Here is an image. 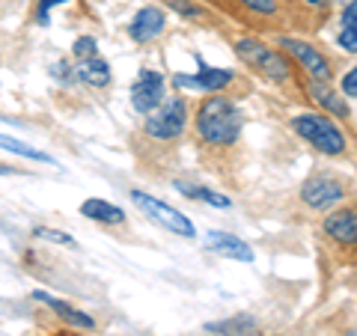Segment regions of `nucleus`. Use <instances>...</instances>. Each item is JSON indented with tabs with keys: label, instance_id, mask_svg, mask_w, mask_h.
I'll use <instances>...</instances> for the list:
<instances>
[{
	"label": "nucleus",
	"instance_id": "nucleus-1",
	"mask_svg": "<svg viewBox=\"0 0 357 336\" xmlns=\"http://www.w3.org/2000/svg\"><path fill=\"white\" fill-rule=\"evenodd\" d=\"M197 137L208 146H232L244 128V110L227 96H208L194 116Z\"/></svg>",
	"mask_w": 357,
	"mask_h": 336
},
{
	"label": "nucleus",
	"instance_id": "nucleus-2",
	"mask_svg": "<svg viewBox=\"0 0 357 336\" xmlns=\"http://www.w3.org/2000/svg\"><path fill=\"white\" fill-rule=\"evenodd\" d=\"M292 128L298 137L312 143L319 152H325V155L345 152V134L340 131L337 122L325 114H298V116H292Z\"/></svg>",
	"mask_w": 357,
	"mask_h": 336
},
{
	"label": "nucleus",
	"instance_id": "nucleus-3",
	"mask_svg": "<svg viewBox=\"0 0 357 336\" xmlns=\"http://www.w3.org/2000/svg\"><path fill=\"white\" fill-rule=\"evenodd\" d=\"M188 128V102L185 98H167V102L146 114L143 119V134H146L149 140H158V143H173L185 134Z\"/></svg>",
	"mask_w": 357,
	"mask_h": 336
},
{
	"label": "nucleus",
	"instance_id": "nucleus-4",
	"mask_svg": "<svg viewBox=\"0 0 357 336\" xmlns=\"http://www.w3.org/2000/svg\"><path fill=\"white\" fill-rule=\"evenodd\" d=\"M236 51H238V57L250 66V69L262 72L268 81L283 84V81L292 77V63L286 60V54L277 51V48H268V45H262L259 39H238Z\"/></svg>",
	"mask_w": 357,
	"mask_h": 336
},
{
	"label": "nucleus",
	"instance_id": "nucleus-5",
	"mask_svg": "<svg viewBox=\"0 0 357 336\" xmlns=\"http://www.w3.org/2000/svg\"><path fill=\"white\" fill-rule=\"evenodd\" d=\"M131 199H134V206H137L140 211H146V215L152 220H158L161 227H167L170 232L176 235H182V238H197V229H194V223L188 220L182 211L173 208V206H167L164 199L158 197H152V194H143V190H131Z\"/></svg>",
	"mask_w": 357,
	"mask_h": 336
},
{
	"label": "nucleus",
	"instance_id": "nucleus-6",
	"mask_svg": "<svg viewBox=\"0 0 357 336\" xmlns=\"http://www.w3.org/2000/svg\"><path fill=\"white\" fill-rule=\"evenodd\" d=\"M277 45H280L289 57H295L301 66H304V72L312 77V81H321V84L331 81V63L316 45H310L304 39H295V36H280Z\"/></svg>",
	"mask_w": 357,
	"mask_h": 336
},
{
	"label": "nucleus",
	"instance_id": "nucleus-7",
	"mask_svg": "<svg viewBox=\"0 0 357 336\" xmlns=\"http://www.w3.org/2000/svg\"><path fill=\"white\" fill-rule=\"evenodd\" d=\"M164 75L155 69H140L137 81L131 84V107L137 114H152L164 105Z\"/></svg>",
	"mask_w": 357,
	"mask_h": 336
},
{
	"label": "nucleus",
	"instance_id": "nucleus-8",
	"mask_svg": "<svg viewBox=\"0 0 357 336\" xmlns=\"http://www.w3.org/2000/svg\"><path fill=\"white\" fill-rule=\"evenodd\" d=\"M342 197H345V185L333 176H312L304 182V188H301V199L316 211H325L331 206H337Z\"/></svg>",
	"mask_w": 357,
	"mask_h": 336
},
{
	"label": "nucleus",
	"instance_id": "nucleus-9",
	"mask_svg": "<svg viewBox=\"0 0 357 336\" xmlns=\"http://www.w3.org/2000/svg\"><path fill=\"white\" fill-rule=\"evenodd\" d=\"M167 27V15H164V9L161 6H143L134 13L131 18V24H128V36L137 42V45H149L155 42L164 33Z\"/></svg>",
	"mask_w": 357,
	"mask_h": 336
},
{
	"label": "nucleus",
	"instance_id": "nucleus-10",
	"mask_svg": "<svg viewBox=\"0 0 357 336\" xmlns=\"http://www.w3.org/2000/svg\"><path fill=\"white\" fill-rule=\"evenodd\" d=\"M325 235L345 247H357V208H340L325 217Z\"/></svg>",
	"mask_w": 357,
	"mask_h": 336
},
{
	"label": "nucleus",
	"instance_id": "nucleus-11",
	"mask_svg": "<svg viewBox=\"0 0 357 336\" xmlns=\"http://www.w3.org/2000/svg\"><path fill=\"white\" fill-rule=\"evenodd\" d=\"M206 247L215 250L227 259H236V262H253V247L244 238L232 232H208L206 235Z\"/></svg>",
	"mask_w": 357,
	"mask_h": 336
},
{
	"label": "nucleus",
	"instance_id": "nucleus-12",
	"mask_svg": "<svg viewBox=\"0 0 357 336\" xmlns=\"http://www.w3.org/2000/svg\"><path fill=\"white\" fill-rule=\"evenodd\" d=\"M33 300H39V304H45V307H51L57 316L66 321V324H72V328H81V330H96V321L86 316L84 310H75L72 304H66V300H60V298H54V295H48V292H33Z\"/></svg>",
	"mask_w": 357,
	"mask_h": 336
},
{
	"label": "nucleus",
	"instance_id": "nucleus-13",
	"mask_svg": "<svg viewBox=\"0 0 357 336\" xmlns=\"http://www.w3.org/2000/svg\"><path fill=\"white\" fill-rule=\"evenodd\" d=\"M81 215L96 220V223H105V227H119V223H126V211H122L119 206L107 203V199H84L81 203Z\"/></svg>",
	"mask_w": 357,
	"mask_h": 336
},
{
	"label": "nucleus",
	"instance_id": "nucleus-14",
	"mask_svg": "<svg viewBox=\"0 0 357 336\" xmlns=\"http://www.w3.org/2000/svg\"><path fill=\"white\" fill-rule=\"evenodd\" d=\"M75 77L77 81H84L96 89H105L110 84V66L102 60V57H89V60H81L75 69Z\"/></svg>",
	"mask_w": 357,
	"mask_h": 336
},
{
	"label": "nucleus",
	"instance_id": "nucleus-15",
	"mask_svg": "<svg viewBox=\"0 0 357 336\" xmlns=\"http://www.w3.org/2000/svg\"><path fill=\"white\" fill-rule=\"evenodd\" d=\"M232 75L229 69H215V66H206L199 63V72L194 75V89H206V93H220L232 84Z\"/></svg>",
	"mask_w": 357,
	"mask_h": 336
},
{
	"label": "nucleus",
	"instance_id": "nucleus-16",
	"mask_svg": "<svg viewBox=\"0 0 357 336\" xmlns=\"http://www.w3.org/2000/svg\"><path fill=\"white\" fill-rule=\"evenodd\" d=\"M176 190H182L188 199H197V203H208V206H215V208H229V206H232V199H229V197H223V194H218V190H211V188H199V185L176 182Z\"/></svg>",
	"mask_w": 357,
	"mask_h": 336
},
{
	"label": "nucleus",
	"instance_id": "nucleus-17",
	"mask_svg": "<svg viewBox=\"0 0 357 336\" xmlns=\"http://www.w3.org/2000/svg\"><path fill=\"white\" fill-rule=\"evenodd\" d=\"M0 149L3 152H13L18 158H27V161H39V164H54V158L48 152H39L36 146H27L24 140L18 137H9V134H0Z\"/></svg>",
	"mask_w": 357,
	"mask_h": 336
},
{
	"label": "nucleus",
	"instance_id": "nucleus-18",
	"mask_svg": "<svg viewBox=\"0 0 357 336\" xmlns=\"http://www.w3.org/2000/svg\"><path fill=\"white\" fill-rule=\"evenodd\" d=\"M256 328V321L250 316H236V319H227V321H208L206 330L208 333H218V336H248Z\"/></svg>",
	"mask_w": 357,
	"mask_h": 336
},
{
	"label": "nucleus",
	"instance_id": "nucleus-19",
	"mask_svg": "<svg viewBox=\"0 0 357 336\" xmlns=\"http://www.w3.org/2000/svg\"><path fill=\"white\" fill-rule=\"evenodd\" d=\"M340 45L345 51L357 54V0H351L342 9V33H340Z\"/></svg>",
	"mask_w": 357,
	"mask_h": 336
},
{
	"label": "nucleus",
	"instance_id": "nucleus-20",
	"mask_svg": "<svg viewBox=\"0 0 357 336\" xmlns=\"http://www.w3.org/2000/svg\"><path fill=\"white\" fill-rule=\"evenodd\" d=\"M310 93H312V98H316V105H321L325 110H331V114H337V116H345V114H349L345 102H340V98L333 96L328 86H321V81H312V84H310Z\"/></svg>",
	"mask_w": 357,
	"mask_h": 336
},
{
	"label": "nucleus",
	"instance_id": "nucleus-21",
	"mask_svg": "<svg viewBox=\"0 0 357 336\" xmlns=\"http://www.w3.org/2000/svg\"><path fill=\"white\" fill-rule=\"evenodd\" d=\"M33 238H42V241L60 244V247H69V250H77V241L72 238V235H69V232H60V229H51V227H36V229H33Z\"/></svg>",
	"mask_w": 357,
	"mask_h": 336
},
{
	"label": "nucleus",
	"instance_id": "nucleus-22",
	"mask_svg": "<svg viewBox=\"0 0 357 336\" xmlns=\"http://www.w3.org/2000/svg\"><path fill=\"white\" fill-rule=\"evenodd\" d=\"M72 54L77 60H89V57H98V45L93 36H81V39H75L72 45Z\"/></svg>",
	"mask_w": 357,
	"mask_h": 336
},
{
	"label": "nucleus",
	"instance_id": "nucleus-23",
	"mask_svg": "<svg viewBox=\"0 0 357 336\" xmlns=\"http://www.w3.org/2000/svg\"><path fill=\"white\" fill-rule=\"evenodd\" d=\"M248 9L253 13H262V15H274L277 13V0H241Z\"/></svg>",
	"mask_w": 357,
	"mask_h": 336
},
{
	"label": "nucleus",
	"instance_id": "nucleus-24",
	"mask_svg": "<svg viewBox=\"0 0 357 336\" xmlns=\"http://www.w3.org/2000/svg\"><path fill=\"white\" fill-rule=\"evenodd\" d=\"M60 3H66V0H39V3H36V21H39V24H48L51 9L60 6Z\"/></svg>",
	"mask_w": 357,
	"mask_h": 336
},
{
	"label": "nucleus",
	"instance_id": "nucleus-25",
	"mask_svg": "<svg viewBox=\"0 0 357 336\" xmlns=\"http://www.w3.org/2000/svg\"><path fill=\"white\" fill-rule=\"evenodd\" d=\"M342 96L357 98V66L351 72H345V77H342Z\"/></svg>",
	"mask_w": 357,
	"mask_h": 336
},
{
	"label": "nucleus",
	"instance_id": "nucleus-26",
	"mask_svg": "<svg viewBox=\"0 0 357 336\" xmlns=\"http://www.w3.org/2000/svg\"><path fill=\"white\" fill-rule=\"evenodd\" d=\"M167 6H173L176 13H182V15H199V9L191 6L188 0H167Z\"/></svg>",
	"mask_w": 357,
	"mask_h": 336
},
{
	"label": "nucleus",
	"instance_id": "nucleus-27",
	"mask_svg": "<svg viewBox=\"0 0 357 336\" xmlns=\"http://www.w3.org/2000/svg\"><path fill=\"white\" fill-rule=\"evenodd\" d=\"M18 170L15 167H9V164H0V176H15Z\"/></svg>",
	"mask_w": 357,
	"mask_h": 336
},
{
	"label": "nucleus",
	"instance_id": "nucleus-28",
	"mask_svg": "<svg viewBox=\"0 0 357 336\" xmlns=\"http://www.w3.org/2000/svg\"><path fill=\"white\" fill-rule=\"evenodd\" d=\"M310 3H312V6H321V3H325V0H310Z\"/></svg>",
	"mask_w": 357,
	"mask_h": 336
},
{
	"label": "nucleus",
	"instance_id": "nucleus-29",
	"mask_svg": "<svg viewBox=\"0 0 357 336\" xmlns=\"http://www.w3.org/2000/svg\"><path fill=\"white\" fill-rule=\"evenodd\" d=\"M54 336H75V333H54Z\"/></svg>",
	"mask_w": 357,
	"mask_h": 336
},
{
	"label": "nucleus",
	"instance_id": "nucleus-30",
	"mask_svg": "<svg viewBox=\"0 0 357 336\" xmlns=\"http://www.w3.org/2000/svg\"><path fill=\"white\" fill-rule=\"evenodd\" d=\"M345 336H357V330H351V333H345Z\"/></svg>",
	"mask_w": 357,
	"mask_h": 336
},
{
	"label": "nucleus",
	"instance_id": "nucleus-31",
	"mask_svg": "<svg viewBox=\"0 0 357 336\" xmlns=\"http://www.w3.org/2000/svg\"><path fill=\"white\" fill-rule=\"evenodd\" d=\"M215 3H227V0H215Z\"/></svg>",
	"mask_w": 357,
	"mask_h": 336
}]
</instances>
